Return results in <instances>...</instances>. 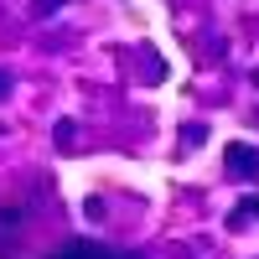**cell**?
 Segmentation results:
<instances>
[{
  "label": "cell",
  "mask_w": 259,
  "mask_h": 259,
  "mask_svg": "<svg viewBox=\"0 0 259 259\" xmlns=\"http://www.w3.org/2000/svg\"><path fill=\"white\" fill-rule=\"evenodd\" d=\"M47 259H140V254H130V249H109V244H94V239H68L57 254Z\"/></svg>",
  "instance_id": "cell-1"
},
{
  "label": "cell",
  "mask_w": 259,
  "mask_h": 259,
  "mask_svg": "<svg viewBox=\"0 0 259 259\" xmlns=\"http://www.w3.org/2000/svg\"><path fill=\"white\" fill-rule=\"evenodd\" d=\"M223 161H228L233 177H259V150H254V145H244V140H233V145L223 150Z\"/></svg>",
  "instance_id": "cell-2"
},
{
  "label": "cell",
  "mask_w": 259,
  "mask_h": 259,
  "mask_svg": "<svg viewBox=\"0 0 259 259\" xmlns=\"http://www.w3.org/2000/svg\"><path fill=\"white\" fill-rule=\"evenodd\" d=\"M244 223H259V197H244L233 207V228H244Z\"/></svg>",
  "instance_id": "cell-3"
},
{
  "label": "cell",
  "mask_w": 259,
  "mask_h": 259,
  "mask_svg": "<svg viewBox=\"0 0 259 259\" xmlns=\"http://www.w3.org/2000/svg\"><path fill=\"white\" fill-rule=\"evenodd\" d=\"M57 145H62V150H73V119H62V124H57Z\"/></svg>",
  "instance_id": "cell-4"
},
{
  "label": "cell",
  "mask_w": 259,
  "mask_h": 259,
  "mask_svg": "<svg viewBox=\"0 0 259 259\" xmlns=\"http://www.w3.org/2000/svg\"><path fill=\"white\" fill-rule=\"evenodd\" d=\"M57 6H62V0H36V6H31V11H36V16H52Z\"/></svg>",
  "instance_id": "cell-5"
},
{
  "label": "cell",
  "mask_w": 259,
  "mask_h": 259,
  "mask_svg": "<svg viewBox=\"0 0 259 259\" xmlns=\"http://www.w3.org/2000/svg\"><path fill=\"white\" fill-rule=\"evenodd\" d=\"M11 94V73H0V99H6Z\"/></svg>",
  "instance_id": "cell-6"
}]
</instances>
